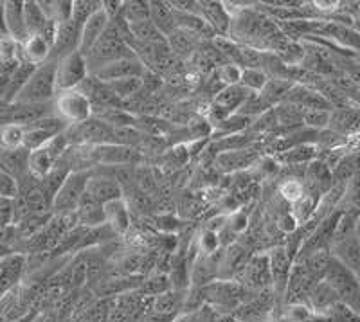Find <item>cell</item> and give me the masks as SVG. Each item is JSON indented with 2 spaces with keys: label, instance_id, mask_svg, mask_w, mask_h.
<instances>
[{
  "label": "cell",
  "instance_id": "4",
  "mask_svg": "<svg viewBox=\"0 0 360 322\" xmlns=\"http://www.w3.org/2000/svg\"><path fill=\"white\" fill-rule=\"evenodd\" d=\"M90 175L86 172H69L63 183L56 191L51 204V211L56 212L58 217H70L78 211L79 202L86 193V182Z\"/></svg>",
  "mask_w": 360,
  "mask_h": 322
},
{
  "label": "cell",
  "instance_id": "32",
  "mask_svg": "<svg viewBox=\"0 0 360 322\" xmlns=\"http://www.w3.org/2000/svg\"><path fill=\"white\" fill-rule=\"evenodd\" d=\"M319 200L321 198H317V196L304 193V196L301 200H297L295 204L290 205V214L294 217V220L297 221L299 227L307 225L308 221L314 218L315 211H317V205H319Z\"/></svg>",
  "mask_w": 360,
  "mask_h": 322
},
{
  "label": "cell",
  "instance_id": "47",
  "mask_svg": "<svg viewBox=\"0 0 360 322\" xmlns=\"http://www.w3.org/2000/svg\"><path fill=\"white\" fill-rule=\"evenodd\" d=\"M217 322H236V318L233 315H218Z\"/></svg>",
  "mask_w": 360,
  "mask_h": 322
},
{
  "label": "cell",
  "instance_id": "24",
  "mask_svg": "<svg viewBox=\"0 0 360 322\" xmlns=\"http://www.w3.org/2000/svg\"><path fill=\"white\" fill-rule=\"evenodd\" d=\"M150 22L159 29L164 37L172 34L176 29L175 11H173L169 2H160V0H152L150 2Z\"/></svg>",
  "mask_w": 360,
  "mask_h": 322
},
{
  "label": "cell",
  "instance_id": "7",
  "mask_svg": "<svg viewBox=\"0 0 360 322\" xmlns=\"http://www.w3.org/2000/svg\"><path fill=\"white\" fill-rule=\"evenodd\" d=\"M236 281L242 283V286L249 294H258V292H263V290L272 288V276H270V265L266 252L252 254L249 263L243 269L242 276Z\"/></svg>",
  "mask_w": 360,
  "mask_h": 322
},
{
  "label": "cell",
  "instance_id": "50",
  "mask_svg": "<svg viewBox=\"0 0 360 322\" xmlns=\"http://www.w3.org/2000/svg\"><path fill=\"white\" fill-rule=\"evenodd\" d=\"M359 279H360V276H359Z\"/></svg>",
  "mask_w": 360,
  "mask_h": 322
},
{
  "label": "cell",
  "instance_id": "48",
  "mask_svg": "<svg viewBox=\"0 0 360 322\" xmlns=\"http://www.w3.org/2000/svg\"><path fill=\"white\" fill-rule=\"evenodd\" d=\"M355 238L359 240V243H360V217L356 218V224H355Z\"/></svg>",
  "mask_w": 360,
  "mask_h": 322
},
{
  "label": "cell",
  "instance_id": "44",
  "mask_svg": "<svg viewBox=\"0 0 360 322\" xmlns=\"http://www.w3.org/2000/svg\"><path fill=\"white\" fill-rule=\"evenodd\" d=\"M17 224V211H15V198L0 196V231L13 227Z\"/></svg>",
  "mask_w": 360,
  "mask_h": 322
},
{
  "label": "cell",
  "instance_id": "35",
  "mask_svg": "<svg viewBox=\"0 0 360 322\" xmlns=\"http://www.w3.org/2000/svg\"><path fill=\"white\" fill-rule=\"evenodd\" d=\"M304 193H307V189H304L303 176H287V179H283V182L279 183V196L290 205L301 200Z\"/></svg>",
  "mask_w": 360,
  "mask_h": 322
},
{
  "label": "cell",
  "instance_id": "13",
  "mask_svg": "<svg viewBox=\"0 0 360 322\" xmlns=\"http://www.w3.org/2000/svg\"><path fill=\"white\" fill-rule=\"evenodd\" d=\"M200 13L217 38H229L233 17L225 8V2H200Z\"/></svg>",
  "mask_w": 360,
  "mask_h": 322
},
{
  "label": "cell",
  "instance_id": "42",
  "mask_svg": "<svg viewBox=\"0 0 360 322\" xmlns=\"http://www.w3.org/2000/svg\"><path fill=\"white\" fill-rule=\"evenodd\" d=\"M195 243H197V249L202 256H213V254H217L221 249L218 234L213 233V231H209V228L202 231L200 236L197 238Z\"/></svg>",
  "mask_w": 360,
  "mask_h": 322
},
{
  "label": "cell",
  "instance_id": "49",
  "mask_svg": "<svg viewBox=\"0 0 360 322\" xmlns=\"http://www.w3.org/2000/svg\"><path fill=\"white\" fill-rule=\"evenodd\" d=\"M359 122H360V106H359Z\"/></svg>",
  "mask_w": 360,
  "mask_h": 322
},
{
  "label": "cell",
  "instance_id": "9",
  "mask_svg": "<svg viewBox=\"0 0 360 322\" xmlns=\"http://www.w3.org/2000/svg\"><path fill=\"white\" fill-rule=\"evenodd\" d=\"M259 151L254 146L242 148V150H231L221 151L218 155H214V167L218 172L225 173V175H234V173H243L247 169H252V166L258 162Z\"/></svg>",
  "mask_w": 360,
  "mask_h": 322
},
{
  "label": "cell",
  "instance_id": "37",
  "mask_svg": "<svg viewBox=\"0 0 360 322\" xmlns=\"http://www.w3.org/2000/svg\"><path fill=\"white\" fill-rule=\"evenodd\" d=\"M107 85L110 86V90L114 92L115 98L123 103L124 99L131 98V96H135L141 89H143V78H124L117 79V82L107 83Z\"/></svg>",
  "mask_w": 360,
  "mask_h": 322
},
{
  "label": "cell",
  "instance_id": "11",
  "mask_svg": "<svg viewBox=\"0 0 360 322\" xmlns=\"http://www.w3.org/2000/svg\"><path fill=\"white\" fill-rule=\"evenodd\" d=\"M250 256L252 254L240 243H231L229 247H225L224 252H221L218 279H233V281H236L242 276Z\"/></svg>",
  "mask_w": 360,
  "mask_h": 322
},
{
  "label": "cell",
  "instance_id": "12",
  "mask_svg": "<svg viewBox=\"0 0 360 322\" xmlns=\"http://www.w3.org/2000/svg\"><path fill=\"white\" fill-rule=\"evenodd\" d=\"M86 193L101 205H107L110 202L123 200L124 198L123 186L119 183L115 176L108 175L90 176L89 182H86Z\"/></svg>",
  "mask_w": 360,
  "mask_h": 322
},
{
  "label": "cell",
  "instance_id": "39",
  "mask_svg": "<svg viewBox=\"0 0 360 322\" xmlns=\"http://www.w3.org/2000/svg\"><path fill=\"white\" fill-rule=\"evenodd\" d=\"M99 9H101V2H94V0H74L72 18H70V20L82 29L83 24H85L96 11H99Z\"/></svg>",
  "mask_w": 360,
  "mask_h": 322
},
{
  "label": "cell",
  "instance_id": "29",
  "mask_svg": "<svg viewBox=\"0 0 360 322\" xmlns=\"http://www.w3.org/2000/svg\"><path fill=\"white\" fill-rule=\"evenodd\" d=\"M295 83L288 82V79H281V78H270L269 83L265 85V89L259 92V96H262L263 99H265L266 103H269L272 108L278 105H281V103H285V99H287L288 92H290L292 89H294Z\"/></svg>",
  "mask_w": 360,
  "mask_h": 322
},
{
  "label": "cell",
  "instance_id": "14",
  "mask_svg": "<svg viewBox=\"0 0 360 322\" xmlns=\"http://www.w3.org/2000/svg\"><path fill=\"white\" fill-rule=\"evenodd\" d=\"M96 162L105 166H131L135 162V151L128 144L110 143L94 148Z\"/></svg>",
  "mask_w": 360,
  "mask_h": 322
},
{
  "label": "cell",
  "instance_id": "46",
  "mask_svg": "<svg viewBox=\"0 0 360 322\" xmlns=\"http://www.w3.org/2000/svg\"><path fill=\"white\" fill-rule=\"evenodd\" d=\"M0 37H9L8 25H6V4L0 2Z\"/></svg>",
  "mask_w": 360,
  "mask_h": 322
},
{
  "label": "cell",
  "instance_id": "16",
  "mask_svg": "<svg viewBox=\"0 0 360 322\" xmlns=\"http://www.w3.org/2000/svg\"><path fill=\"white\" fill-rule=\"evenodd\" d=\"M330 130L342 135L346 139H352L360 134L359 122V106H344V108H333L330 117Z\"/></svg>",
  "mask_w": 360,
  "mask_h": 322
},
{
  "label": "cell",
  "instance_id": "30",
  "mask_svg": "<svg viewBox=\"0 0 360 322\" xmlns=\"http://www.w3.org/2000/svg\"><path fill=\"white\" fill-rule=\"evenodd\" d=\"M24 148V127L8 122L0 124V150L4 151H17Z\"/></svg>",
  "mask_w": 360,
  "mask_h": 322
},
{
  "label": "cell",
  "instance_id": "1",
  "mask_svg": "<svg viewBox=\"0 0 360 322\" xmlns=\"http://www.w3.org/2000/svg\"><path fill=\"white\" fill-rule=\"evenodd\" d=\"M200 294L205 304L211 306L218 315H233L252 295L243 288L242 283L233 279H214L202 286Z\"/></svg>",
  "mask_w": 360,
  "mask_h": 322
},
{
  "label": "cell",
  "instance_id": "2",
  "mask_svg": "<svg viewBox=\"0 0 360 322\" xmlns=\"http://www.w3.org/2000/svg\"><path fill=\"white\" fill-rule=\"evenodd\" d=\"M54 72H56V61L54 60L45 61L44 65L37 67L11 105H45V103H53L54 98H56Z\"/></svg>",
  "mask_w": 360,
  "mask_h": 322
},
{
  "label": "cell",
  "instance_id": "33",
  "mask_svg": "<svg viewBox=\"0 0 360 322\" xmlns=\"http://www.w3.org/2000/svg\"><path fill=\"white\" fill-rule=\"evenodd\" d=\"M24 24L25 31H27V37L41 33L44 25L47 24V17L44 15L38 2H31V0L24 2Z\"/></svg>",
  "mask_w": 360,
  "mask_h": 322
},
{
  "label": "cell",
  "instance_id": "43",
  "mask_svg": "<svg viewBox=\"0 0 360 322\" xmlns=\"http://www.w3.org/2000/svg\"><path fill=\"white\" fill-rule=\"evenodd\" d=\"M217 311H214L209 304H204L195 311H184V314H180L173 322H217Z\"/></svg>",
  "mask_w": 360,
  "mask_h": 322
},
{
  "label": "cell",
  "instance_id": "10",
  "mask_svg": "<svg viewBox=\"0 0 360 322\" xmlns=\"http://www.w3.org/2000/svg\"><path fill=\"white\" fill-rule=\"evenodd\" d=\"M144 72H146V67L143 65V61L139 58H124V60L114 61V63L101 67L92 76H96L103 83H112L124 78H143Z\"/></svg>",
  "mask_w": 360,
  "mask_h": 322
},
{
  "label": "cell",
  "instance_id": "25",
  "mask_svg": "<svg viewBox=\"0 0 360 322\" xmlns=\"http://www.w3.org/2000/svg\"><path fill=\"white\" fill-rule=\"evenodd\" d=\"M103 209H105V224L110 227L112 233H127L128 228H130V214H128V207L124 198L123 200H115L107 205H103Z\"/></svg>",
  "mask_w": 360,
  "mask_h": 322
},
{
  "label": "cell",
  "instance_id": "15",
  "mask_svg": "<svg viewBox=\"0 0 360 322\" xmlns=\"http://www.w3.org/2000/svg\"><path fill=\"white\" fill-rule=\"evenodd\" d=\"M108 25H110V18L107 17V13L103 11V8L99 11H96L89 20L83 24L82 33H79V53L86 54L92 47L96 45V41L107 33Z\"/></svg>",
  "mask_w": 360,
  "mask_h": 322
},
{
  "label": "cell",
  "instance_id": "27",
  "mask_svg": "<svg viewBox=\"0 0 360 322\" xmlns=\"http://www.w3.org/2000/svg\"><path fill=\"white\" fill-rule=\"evenodd\" d=\"M294 263H303L307 272L310 273V278L314 279L315 283H319L326 278L328 266H330V263H332V252H330V249L315 250V252L308 254L307 257H303L301 262H294Z\"/></svg>",
  "mask_w": 360,
  "mask_h": 322
},
{
  "label": "cell",
  "instance_id": "22",
  "mask_svg": "<svg viewBox=\"0 0 360 322\" xmlns=\"http://www.w3.org/2000/svg\"><path fill=\"white\" fill-rule=\"evenodd\" d=\"M51 45L40 34H33L20 44V60L29 65L40 67L51 60Z\"/></svg>",
  "mask_w": 360,
  "mask_h": 322
},
{
  "label": "cell",
  "instance_id": "21",
  "mask_svg": "<svg viewBox=\"0 0 360 322\" xmlns=\"http://www.w3.org/2000/svg\"><path fill=\"white\" fill-rule=\"evenodd\" d=\"M58 162V157L54 155L53 150L49 148V144L40 150L29 151L27 155V173L33 176L34 180H44L49 176V173L53 172L54 166Z\"/></svg>",
  "mask_w": 360,
  "mask_h": 322
},
{
  "label": "cell",
  "instance_id": "3",
  "mask_svg": "<svg viewBox=\"0 0 360 322\" xmlns=\"http://www.w3.org/2000/svg\"><path fill=\"white\" fill-rule=\"evenodd\" d=\"M324 281L335 290L340 304H344L349 311L360 317V279L359 276L348 270L342 263H339L332 256V263L328 266Z\"/></svg>",
  "mask_w": 360,
  "mask_h": 322
},
{
  "label": "cell",
  "instance_id": "28",
  "mask_svg": "<svg viewBox=\"0 0 360 322\" xmlns=\"http://www.w3.org/2000/svg\"><path fill=\"white\" fill-rule=\"evenodd\" d=\"M128 27H130L131 34V49H134L135 45L162 44V41H166V37H164L150 20L139 22V24H131L128 25Z\"/></svg>",
  "mask_w": 360,
  "mask_h": 322
},
{
  "label": "cell",
  "instance_id": "19",
  "mask_svg": "<svg viewBox=\"0 0 360 322\" xmlns=\"http://www.w3.org/2000/svg\"><path fill=\"white\" fill-rule=\"evenodd\" d=\"M74 220L83 228H99L105 225V209L89 193H85L79 202L78 211L74 212Z\"/></svg>",
  "mask_w": 360,
  "mask_h": 322
},
{
  "label": "cell",
  "instance_id": "38",
  "mask_svg": "<svg viewBox=\"0 0 360 322\" xmlns=\"http://www.w3.org/2000/svg\"><path fill=\"white\" fill-rule=\"evenodd\" d=\"M214 78L220 82L221 89L224 86H234L240 85V79H242V67L236 65V63H231V61H224L214 69Z\"/></svg>",
  "mask_w": 360,
  "mask_h": 322
},
{
  "label": "cell",
  "instance_id": "20",
  "mask_svg": "<svg viewBox=\"0 0 360 322\" xmlns=\"http://www.w3.org/2000/svg\"><path fill=\"white\" fill-rule=\"evenodd\" d=\"M330 252L337 262L342 263L348 270H352L355 276H360V243L355 234L339 243L330 247Z\"/></svg>",
  "mask_w": 360,
  "mask_h": 322
},
{
  "label": "cell",
  "instance_id": "17",
  "mask_svg": "<svg viewBox=\"0 0 360 322\" xmlns=\"http://www.w3.org/2000/svg\"><path fill=\"white\" fill-rule=\"evenodd\" d=\"M307 304L315 315H323V317H326V315L330 314L337 304H340V302L335 294V290L323 279V281H319L314 288H311Z\"/></svg>",
  "mask_w": 360,
  "mask_h": 322
},
{
  "label": "cell",
  "instance_id": "40",
  "mask_svg": "<svg viewBox=\"0 0 360 322\" xmlns=\"http://www.w3.org/2000/svg\"><path fill=\"white\" fill-rule=\"evenodd\" d=\"M20 61V44L11 37H0V65H17Z\"/></svg>",
  "mask_w": 360,
  "mask_h": 322
},
{
  "label": "cell",
  "instance_id": "45",
  "mask_svg": "<svg viewBox=\"0 0 360 322\" xmlns=\"http://www.w3.org/2000/svg\"><path fill=\"white\" fill-rule=\"evenodd\" d=\"M225 227L229 228L234 236L245 233L247 227H249V217H247L243 211H234L233 214L225 220Z\"/></svg>",
  "mask_w": 360,
  "mask_h": 322
},
{
  "label": "cell",
  "instance_id": "36",
  "mask_svg": "<svg viewBox=\"0 0 360 322\" xmlns=\"http://www.w3.org/2000/svg\"><path fill=\"white\" fill-rule=\"evenodd\" d=\"M269 74L262 69H242V79L240 85L245 86L252 94H259L269 83Z\"/></svg>",
  "mask_w": 360,
  "mask_h": 322
},
{
  "label": "cell",
  "instance_id": "41",
  "mask_svg": "<svg viewBox=\"0 0 360 322\" xmlns=\"http://www.w3.org/2000/svg\"><path fill=\"white\" fill-rule=\"evenodd\" d=\"M332 110H304L303 127L314 131H323L330 127Z\"/></svg>",
  "mask_w": 360,
  "mask_h": 322
},
{
  "label": "cell",
  "instance_id": "5",
  "mask_svg": "<svg viewBox=\"0 0 360 322\" xmlns=\"http://www.w3.org/2000/svg\"><path fill=\"white\" fill-rule=\"evenodd\" d=\"M54 110L58 117L74 127V124H82L89 119L94 117V108L92 103L86 99V96L79 90H67V92H58L53 101Z\"/></svg>",
  "mask_w": 360,
  "mask_h": 322
},
{
  "label": "cell",
  "instance_id": "26",
  "mask_svg": "<svg viewBox=\"0 0 360 322\" xmlns=\"http://www.w3.org/2000/svg\"><path fill=\"white\" fill-rule=\"evenodd\" d=\"M6 4V25H8V34L17 40L18 44L27 38L24 24V2H4Z\"/></svg>",
  "mask_w": 360,
  "mask_h": 322
},
{
  "label": "cell",
  "instance_id": "23",
  "mask_svg": "<svg viewBox=\"0 0 360 322\" xmlns=\"http://www.w3.org/2000/svg\"><path fill=\"white\" fill-rule=\"evenodd\" d=\"M166 44L173 56L179 58L180 61L191 60L193 54L198 49V37L188 33V31H182V29H175L172 34L166 37Z\"/></svg>",
  "mask_w": 360,
  "mask_h": 322
},
{
  "label": "cell",
  "instance_id": "34",
  "mask_svg": "<svg viewBox=\"0 0 360 322\" xmlns=\"http://www.w3.org/2000/svg\"><path fill=\"white\" fill-rule=\"evenodd\" d=\"M121 18L128 25L150 20V2H144V0H128V2H123Z\"/></svg>",
  "mask_w": 360,
  "mask_h": 322
},
{
  "label": "cell",
  "instance_id": "6",
  "mask_svg": "<svg viewBox=\"0 0 360 322\" xmlns=\"http://www.w3.org/2000/svg\"><path fill=\"white\" fill-rule=\"evenodd\" d=\"M89 76L90 72L85 54L76 51V53L60 58L56 61V72H54L56 94L58 92H67V90H78Z\"/></svg>",
  "mask_w": 360,
  "mask_h": 322
},
{
  "label": "cell",
  "instance_id": "31",
  "mask_svg": "<svg viewBox=\"0 0 360 322\" xmlns=\"http://www.w3.org/2000/svg\"><path fill=\"white\" fill-rule=\"evenodd\" d=\"M139 290L141 294L146 295V297H157V295L166 294V292L172 290V281H169L168 273L155 270V272L148 273L146 278L143 279Z\"/></svg>",
  "mask_w": 360,
  "mask_h": 322
},
{
  "label": "cell",
  "instance_id": "8",
  "mask_svg": "<svg viewBox=\"0 0 360 322\" xmlns=\"http://www.w3.org/2000/svg\"><path fill=\"white\" fill-rule=\"evenodd\" d=\"M266 256H269L270 276H272V290H274L276 297L283 302L285 288H287L292 265H294V257L290 256L285 245H274L272 249L266 250Z\"/></svg>",
  "mask_w": 360,
  "mask_h": 322
},
{
  "label": "cell",
  "instance_id": "18",
  "mask_svg": "<svg viewBox=\"0 0 360 322\" xmlns=\"http://www.w3.org/2000/svg\"><path fill=\"white\" fill-rule=\"evenodd\" d=\"M319 146L315 143H303L297 146H292L288 150L276 153L274 159L278 160L279 166H308L319 157Z\"/></svg>",
  "mask_w": 360,
  "mask_h": 322
}]
</instances>
